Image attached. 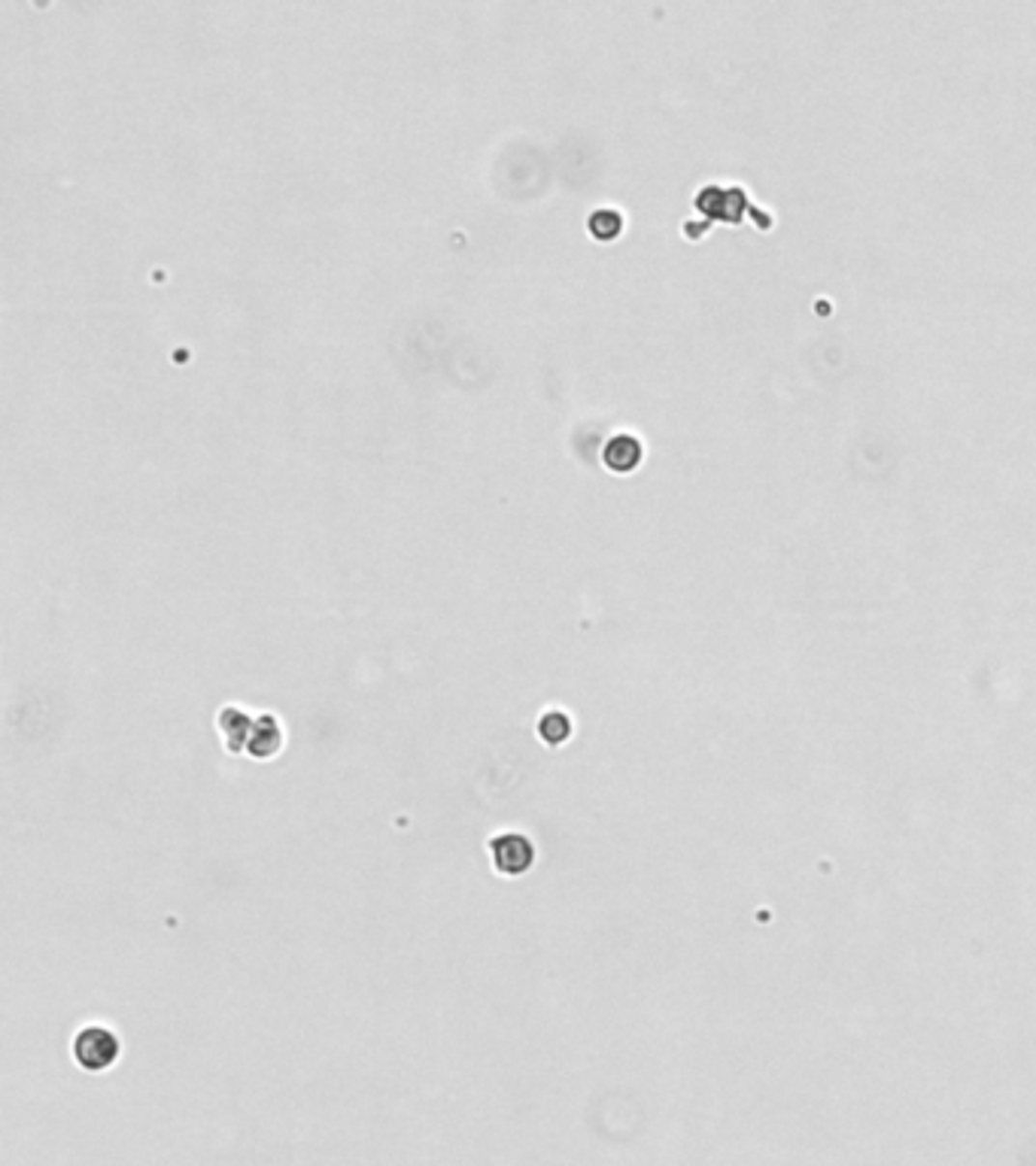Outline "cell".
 <instances>
[{
    "mask_svg": "<svg viewBox=\"0 0 1036 1166\" xmlns=\"http://www.w3.org/2000/svg\"><path fill=\"white\" fill-rule=\"evenodd\" d=\"M122 1054L119 1036L107 1027H82L73 1039V1060L86 1072H103L110 1069Z\"/></svg>",
    "mask_w": 1036,
    "mask_h": 1166,
    "instance_id": "cell-1",
    "label": "cell"
},
{
    "mask_svg": "<svg viewBox=\"0 0 1036 1166\" xmlns=\"http://www.w3.org/2000/svg\"><path fill=\"white\" fill-rule=\"evenodd\" d=\"M490 857L499 874L508 878H520L535 866V845L523 832H502L490 842Z\"/></svg>",
    "mask_w": 1036,
    "mask_h": 1166,
    "instance_id": "cell-2",
    "label": "cell"
},
{
    "mask_svg": "<svg viewBox=\"0 0 1036 1166\" xmlns=\"http://www.w3.org/2000/svg\"><path fill=\"white\" fill-rule=\"evenodd\" d=\"M283 744V733H280V723L274 714H259L253 720L250 729V741H246V754L256 757V760H267L280 751Z\"/></svg>",
    "mask_w": 1036,
    "mask_h": 1166,
    "instance_id": "cell-3",
    "label": "cell"
},
{
    "mask_svg": "<svg viewBox=\"0 0 1036 1166\" xmlns=\"http://www.w3.org/2000/svg\"><path fill=\"white\" fill-rule=\"evenodd\" d=\"M216 723H219V733H222V741H225L228 751H232V754H243V751H246V741H250L253 717L243 714L240 708L228 705L225 711L219 714Z\"/></svg>",
    "mask_w": 1036,
    "mask_h": 1166,
    "instance_id": "cell-4",
    "label": "cell"
},
{
    "mask_svg": "<svg viewBox=\"0 0 1036 1166\" xmlns=\"http://www.w3.org/2000/svg\"><path fill=\"white\" fill-rule=\"evenodd\" d=\"M602 459L611 471H632L641 462V444L632 434H614L602 450Z\"/></svg>",
    "mask_w": 1036,
    "mask_h": 1166,
    "instance_id": "cell-5",
    "label": "cell"
},
{
    "mask_svg": "<svg viewBox=\"0 0 1036 1166\" xmlns=\"http://www.w3.org/2000/svg\"><path fill=\"white\" fill-rule=\"evenodd\" d=\"M538 736H542L550 747L556 744H566L572 738V720L563 711H547L542 720H538Z\"/></svg>",
    "mask_w": 1036,
    "mask_h": 1166,
    "instance_id": "cell-6",
    "label": "cell"
},
{
    "mask_svg": "<svg viewBox=\"0 0 1036 1166\" xmlns=\"http://www.w3.org/2000/svg\"><path fill=\"white\" fill-rule=\"evenodd\" d=\"M587 225H590L593 237L611 240V237H617V232H620V225H624V219H620L617 210H593Z\"/></svg>",
    "mask_w": 1036,
    "mask_h": 1166,
    "instance_id": "cell-7",
    "label": "cell"
}]
</instances>
